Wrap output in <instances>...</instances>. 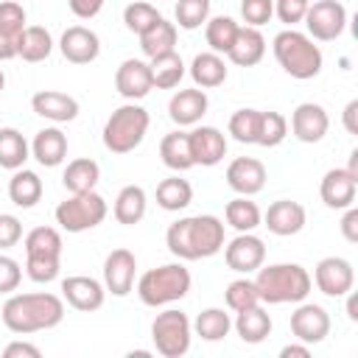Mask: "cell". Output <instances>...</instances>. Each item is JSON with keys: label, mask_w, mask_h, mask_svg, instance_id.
<instances>
[{"label": "cell", "mask_w": 358, "mask_h": 358, "mask_svg": "<svg viewBox=\"0 0 358 358\" xmlns=\"http://www.w3.org/2000/svg\"><path fill=\"white\" fill-rule=\"evenodd\" d=\"M137 257L129 249H112L103 260V288L112 296H126L134 288Z\"/></svg>", "instance_id": "obj_13"}, {"label": "cell", "mask_w": 358, "mask_h": 358, "mask_svg": "<svg viewBox=\"0 0 358 358\" xmlns=\"http://www.w3.org/2000/svg\"><path fill=\"white\" fill-rule=\"evenodd\" d=\"M3 324L17 333V336H28V333H39V330H50L56 324H62L64 319V299L50 294V291H31V294H11L3 302L0 310Z\"/></svg>", "instance_id": "obj_1"}, {"label": "cell", "mask_w": 358, "mask_h": 358, "mask_svg": "<svg viewBox=\"0 0 358 358\" xmlns=\"http://www.w3.org/2000/svg\"><path fill=\"white\" fill-rule=\"evenodd\" d=\"M187 140H190L193 165L213 168L227 157V137L215 126H196L193 131H187Z\"/></svg>", "instance_id": "obj_17"}, {"label": "cell", "mask_w": 358, "mask_h": 358, "mask_svg": "<svg viewBox=\"0 0 358 358\" xmlns=\"http://www.w3.org/2000/svg\"><path fill=\"white\" fill-rule=\"evenodd\" d=\"M341 235L350 241V243H358V210L355 204H350L344 210V218H341Z\"/></svg>", "instance_id": "obj_54"}, {"label": "cell", "mask_w": 358, "mask_h": 358, "mask_svg": "<svg viewBox=\"0 0 358 358\" xmlns=\"http://www.w3.org/2000/svg\"><path fill=\"white\" fill-rule=\"evenodd\" d=\"M14 56H17V42L0 34V62H8V59H14Z\"/></svg>", "instance_id": "obj_57"}, {"label": "cell", "mask_w": 358, "mask_h": 358, "mask_svg": "<svg viewBox=\"0 0 358 358\" xmlns=\"http://www.w3.org/2000/svg\"><path fill=\"white\" fill-rule=\"evenodd\" d=\"M227 56L238 67H255L266 56V36L260 34V28L241 25L238 28V36H235V42H232V48H229Z\"/></svg>", "instance_id": "obj_24"}, {"label": "cell", "mask_w": 358, "mask_h": 358, "mask_svg": "<svg viewBox=\"0 0 358 358\" xmlns=\"http://www.w3.org/2000/svg\"><path fill=\"white\" fill-rule=\"evenodd\" d=\"M159 157L162 162L182 173V171H190L193 168V154H190V140H187V131H171L159 140Z\"/></svg>", "instance_id": "obj_33"}, {"label": "cell", "mask_w": 358, "mask_h": 358, "mask_svg": "<svg viewBox=\"0 0 358 358\" xmlns=\"http://www.w3.org/2000/svg\"><path fill=\"white\" fill-rule=\"evenodd\" d=\"M31 154H34V159H36L39 165H45V168L62 165L64 157H67V134H64L62 129H56V126L39 129L36 137H34V143H31Z\"/></svg>", "instance_id": "obj_25"}, {"label": "cell", "mask_w": 358, "mask_h": 358, "mask_svg": "<svg viewBox=\"0 0 358 358\" xmlns=\"http://www.w3.org/2000/svg\"><path fill=\"white\" fill-rule=\"evenodd\" d=\"M22 246L25 257H62V235L56 227H34Z\"/></svg>", "instance_id": "obj_38"}, {"label": "cell", "mask_w": 358, "mask_h": 358, "mask_svg": "<svg viewBox=\"0 0 358 358\" xmlns=\"http://www.w3.org/2000/svg\"><path fill=\"white\" fill-rule=\"evenodd\" d=\"M145 190L140 185H126L120 187V193L115 196V204H112V215L117 224H126V227H134L143 221L145 215Z\"/></svg>", "instance_id": "obj_28"}, {"label": "cell", "mask_w": 358, "mask_h": 358, "mask_svg": "<svg viewBox=\"0 0 358 358\" xmlns=\"http://www.w3.org/2000/svg\"><path fill=\"white\" fill-rule=\"evenodd\" d=\"M255 288L260 302L266 305H285V302L296 305L310 294L313 280L308 268H302L299 263H271L257 268Z\"/></svg>", "instance_id": "obj_3"}, {"label": "cell", "mask_w": 358, "mask_h": 358, "mask_svg": "<svg viewBox=\"0 0 358 358\" xmlns=\"http://www.w3.org/2000/svg\"><path fill=\"white\" fill-rule=\"evenodd\" d=\"M165 243L179 260H201L213 257L224 249V221L215 215H187L168 227Z\"/></svg>", "instance_id": "obj_2"}, {"label": "cell", "mask_w": 358, "mask_h": 358, "mask_svg": "<svg viewBox=\"0 0 358 358\" xmlns=\"http://www.w3.org/2000/svg\"><path fill=\"white\" fill-rule=\"evenodd\" d=\"M20 238H22V224H20V218L11 215V213H0V252L17 246Z\"/></svg>", "instance_id": "obj_51"}, {"label": "cell", "mask_w": 358, "mask_h": 358, "mask_svg": "<svg viewBox=\"0 0 358 358\" xmlns=\"http://www.w3.org/2000/svg\"><path fill=\"white\" fill-rule=\"evenodd\" d=\"M115 90H117L126 101H140V98H145V95L154 90L148 62H143V59H126V62H120V67L115 70Z\"/></svg>", "instance_id": "obj_20"}, {"label": "cell", "mask_w": 358, "mask_h": 358, "mask_svg": "<svg viewBox=\"0 0 358 358\" xmlns=\"http://www.w3.org/2000/svg\"><path fill=\"white\" fill-rule=\"evenodd\" d=\"M310 280L324 296H347L355 285V268L347 257H322Z\"/></svg>", "instance_id": "obj_10"}, {"label": "cell", "mask_w": 358, "mask_h": 358, "mask_svg": "<svg viewBox=\"0 0 358 358\" xmlns=\"http://www.w3.org/2000/svg\"><path fill=\"white\" fill-rule=\"evenodd\" d=\"M232 327H235V333L241 336V341H246V344H260V341H266L268 333H271V316H268V310L257 302V305H252V308H246V310H238Z\"/></svg>", "instance_id": "obj_27"}, {"label": "cell", "mask_w": 358, "mask_h": 358, "mask_svg": "<svg viewBox=\"0 0 358 358\" xmlns=\"http://www.w3.org/2000/svg\"><path fill=\"white\" fill-rule=\"evenodd\" d=\"M302 22L313 42H333L347 28V8L338 0H316L308 6Z\"/></svg>", "instance_id": "obj_9"}, {"label": "cell", "mask_w": 358, "mask_h": 358, "mask_svg": "<svg viewBox=\"0 0 358 358\" xmlns=\"http://www.w3.org/2000/svg\"><path fill=\"white\" fill-rule=\"evenodd\" d=\"M238 28H241V25H238L232 17H227V14L210 17V20L204 22V39H207L210 50L227 56L229 48H232V42H235V36H238Z\"/></svg>", "instance_id": "obj_39"}, {"label": "cell", "mask_w": 358, "mask_h": 358, "mask_svg": "<svg viewBox=\"0 0 358 358\" xmlns=\"http://www.w3.org/2000/svg\"><path fill=\"white\" fill-rule=\"evenodd\" d=\"M257 129H260V109H238L229 117V134L232 140L243 145H257Z\"/></svg>", "instance_id": "obj_41"}, {"label": "cell", "mask_w": 358, "mask_h": 358, "mask_svg": "<svg viewBox=\"0 0 358 358\" xmlns=\"http://www.w3.org/2000/svg\"><path fill=\"white\" fill-rule=\"evenodd\" d=\"M162 20V14L151 6V3H143V0H137V3H129L126 8H123V22H126V28L131 31V34H145L154 22H159Z\"/></svg>", "instance_id": "obj_44"}, {"label": "cell", "mask_w": 358, "mask_h": 358, "mask_svg": "<svg viewBox=\"0 0 358 358\" xmlns=\"http://www.w3.org/2000/svg\"><path fill=\"white\" fill-rule=\"evenodd\" d=\"M103 3H106V0H67L70 11H73L78 20H92V17H98V11L103 8Z\"/></svg>", "instance_id": "obj_52"}, {"label": "cell", "mask_w": 358, "mask_h": 358, "mask_svg": "<svg viewBox=\"0 0 358 358\" xmlns=\"http://www.w3.org/2000/svg\"><path fill=\"white\" fill-rule=\"evenodd\" d=\"M176 22L185 31H196L210 20V0H176Z\"/></svg>", "instance_id": "obj_42"}, {"label": "cell", "mask_w": 358, "mask_h": 358, "mask_svg": "<svg viewBox=\"0 0 358 358\" xmlns=\"http://www.w3.org/2000/svg\"><path fill=\"white\" fill-rule=\"evenodd\" d=\"M62 299L81 310V313H92L103 305L106 299V288L103 282H98L95 277H84V274H73V277H64L62 280Z\"/></svg>", "instance_id": "obj_14"}, {"label": "cell", "mask_w": 358, "mask_h": 358, "mask_svg": "<svg viewBox=\"0 0 358 358\" xmlns=\"http://www.w3.org/2000/svg\"><path fill=\"white\" fill-rule=\"evenodd\" d=\"M101 179V168L95 159L90 157H78V159H70L64 173H62V185L67 193H87V190H95Z\"/></svg>", "instance_id": "obj_30"}, {"label": "cell", "mask_w": 358, "mask_h": 358, "mask_svg": "<svg viewBox=\"0 0 358 358\" xmlns=\"http://www.w3.org/2000/svg\"><path fill=\"white\" fill-rule=\"evenodd\" d=\"M308 6H310V0H274V14H277L280 22L294 28V25H299L305 20Z\"/></svg>", "instance_id": "obj_49"}, {"label": "cell", "mask_w": 358, "mask_h": 358, "mask_svg": "<svg viewBox=\"0 0 358 358\" xmlns=\"http://www.w3.org/2000/svg\"><path fill=\"white\" fill-rule=\"evenodd\" d=\"M271 50H274L277 64L296 81H308L322 73V64H324L322 48L308 34H302L296 28L280 31L271 42Z\"/></svg>", "instance_id": "obj_4"}, {"label": "cell", "mask_w": 358, "mask_h": 358, "mask_svg": "<svg viewBox=\"0 0 358 358\" xmlns=\"http://www.w3.org/2000/svg\"><path fill=\"white\" fill-rule=\"evenodd\" d=\"M190 291V271L182 263H165L157 268H148L137 280V296L148 308H165L171 302H179Z\"/></svg>", "instance_id": "obj_5"}, {"label": "cell", "mask_w": 358, "mask_h": 358, "mask_svg": "<svg viewBox=\"0 0 358 358\" xmlns=\"http://www.w3.org/2000/svg\"><path fill=\"white\" fill-rule=\"evenodd\" d=\"M39 355H42V350L28 341H11L3 350V358H39Z\"/></svg>", "instance_id": "obj_53"}, {"label": "cell", "mask_w": 358, "mask_h": 358, "mask_svg": "<svg viewBox=\"0 0 358 358\" xmlns=\"http://www.w3.org/2000/svg\"><path fill=\"white\" fill-rule=\"evenodd\" d=\"M140 50H143L148 59L176 50V25L168 22L165 17H162L159 22H154L145 34H140Z\"/></svg>", "instance_id": "obj_34"}, {"label": "cell", "mask_w": 358, "mask_h": 358, "mask_svg": "<svg viewBox=\"0 0 358 358\" xmlns=\"http://www.w3.org/2000/svg\"><path fill=\"white\" fill-rule=\"evenodd\" d=\"M20 280H22V268L14 257L3 255L0 252V294H11L20 288Z\"/></svg>", "instance_id": "obj_50"}, {"label": "cell", "mask_w": 358, "mask_h": 358, "mask_svg": "<svg viewBox=\"0 0 358 358\" xmlns=\"http://www.w3.org/2000/svg\"><path fill=\"white\" fill-rule=\"evenodd\" d=\"M291 333L302 344H319L330 333V313L316 302H296V310L291 313Z\"/></svg>", "instance_id": "obj_11"}, {"label": "cell", "mask_w": 358, "mask_h": 358, "mask_svg": "<svg viewBox=\"0 0 358 358\" xmlns=\"http://www.w3.org/2000/svg\"><path fill=\"white\" fill-rule=\"evenodd\" d=\"M148 123H151V117L140 103L129 101V103L117 106L103 123V145H106V151H112V154L134 151L143 143V137L148 131Z\"/></svg>", "instance_id": "obj_6"}, {"label": "cell", "mask_w": 358, "mask_h": 358, "mask_svg": "<svg viewBox=\"0 0 358 358\" xmlns=\"http://www.w3.org/2000/svg\"><path fill=\"white\" fill-rule=\"evenodd\" d=\"M288 137V120L280 112H260V129H257V145L274 148Z\"/></svg>", "instance_id": "obj_43"}, {"label": "cell", "mask_w": 358, "mask_h": 358, "mask_svg": "<svg viewBox=\"0 0 358 358\" xmlns=\"http://www.w3.org/2000/svg\"><path fill=\"white\" fill-rule=\"evenodd\" d=\"M31 109L50 123H70L78 117V101L59 90H39L31 98Z\"/></svg>", "instance_id": "obj_22"}, {"label": "cell", "mask_w": 358, "mask_h": 358, "mask_svg": "<svg viewBox=\"0 0 358 358\" xmlns=\"http://www.w3.org/2000/svg\"><path fill=\"white\" fill-rule=\"evenodd\" d=\"M227 185L238 196H255L266 187V165L255 157H238L227 165Z\"/></svg>", "instance_id": "obj_21"}, {"label": "cell", "mask_w": 358, "mask_h": 358, "mask_svg": "<svg viewBox=\"0 0 358 358\" xmlns=\"http://www.w3.org/2000/svg\"><path fill=\"white\" fill-rule=\"evenodd\" d=\"M3 87H6V76H3V70H0V92H3Z\"/></svg>", "instance_id": "obj_59"}, {"label": "cell", "mask_w": 358, "mask_h": 358, "mask_svg": "<svg viewBox=\"0 0 358 358\" xmlns=\"http://www.w3.org/2000/svg\"><path fill=\"white\" fill-rule=\"evenodd\" d=\"M227 62L221 53H213V50H204V53H196L193 62H190V78L199 90H213V87H221L227 81Z\"/></svg>", "instance_id": "obj_26"}, {"label": "cell", "mask_w": 358, "mask_h": 358, "mask_svg": "<svg viewBox=\"0 0 358 358\" xmlns=\"http://www.w3.org/2000/svg\"><path fill=\"white\" fill-rule=\"evenodd\" d=\"M224 218H227V224H229L232 229H238V232H252V229L260 227L263 213H260V207H257L249 196H235L232 201H227Z\"/></svg>", "instance_id": "obj_36"}, {"label": "cell", "mask_w": 358, "mask_h": 358, "mask_svg": "<svg viewBox=\"0 0 358 358\" xmlns=\"http://www.w3.org/2000/svg\"><path fill=\"white\" fill-rule=\"evenodd\" d=\"M207 92L193 87V90H179L171 95L168 101V117L176 123V126H196L204 115H207Z\"/></svg>", "instance_id": "obj_23"}, {"label": "cell", "mask_w": 358, "mask_h": 358, "mask_svg": "<svg viewBox=\"0 0 358 358\" xmlns=\"http://www.w3.org/2000/svg\"><path fill=\"white\" fill-rule=\"evenodd\" d=\"M25 22H28V17H25V8H22L20 3H14V0H0V34H3V36H8V39L17 42V36H20L22 28H25Z\"/></svg>", "instance_id": "obj_46"}, {"label": "cell", "mask_w": 358, "mask_h": 358, "mask_svg": "<svg viewBox=\"0 0 358 358\" xmlns=\"http://www.w3.org/2000/svg\"><path fill=\"white\" fill-rule=\"evenodd\" d=\"M8 199L22 207V210H31L36 207V201L42 199V179L36 171H28V168H17L14 176L8 179Z\"/></svg>", "instance_id": "obj_31"}, {"label": "cell", "mask_w": 358, "mask_h": 358, "mask_svg": "<svg viewBox=\"0 0 358 358\" xmlns=\"http://www.w3.org/2000/svg\"><path fill=\"white\" fill-rule=\"evenodd\" d=\"M193 201V187L187 179H182L179 173L176 176H168L157 185V204L168 213H179L185 210L187 204Z\"/></svg>", "instance_id": "obj_35"}, {"label": "cell", "mask_w": 358, "mask_h": 358, "mask_svg": "<svg viewBox=\"0 0 358 358\" xmlns=\"http://www.w3.org/2000/svg\"><path fill=\"white\" fill-rule=\"evenodd\" d=\"M148 70H151V84L157 90H173L185 78V62H182V56L176 50L154 56L148 62Z\"/></svg>", "instance_id": "obj_32"}, {"label": "cell", "mask_w": 358, "mask_h": 358, "mask_svg": "<svg viewBox=\"0 0 358 358\" xmlns=\"http://www.w3.org/2000/svg\"><path fill=\"white\" fill-rule=\"evenodd\" d=\"M350 299H347V316L352 319V322H358V299H355V294H347Z\"/></svg>", "instance_id": "obj_58"}, {"label": "cell", "mask_w": 358, "mask_h": 358, "mask_svg": "<svg viewBox=\"0 0 358 358\" xmlns=\"http://www.w3.org/2000/svg\"><path fill=\"white\" fill-rule=\"evenodd\" d=\"M50 50H53V36L42 25H25L22 34L17 36V56L22 62H31V64L45 62Z\"/></svg>", "instance_id": "obj_29"}, {"label": "cell", "mask_w": 358, "mask_h": 358, "mask_svg": "<svg viewBox=\"0 0 358 358\" xmlns=\"http://www.w3.org/2000/svg\"><path fill=\"white\" fill-rule=\"evenodd\" d=\"M305 207L299 201H291V199H280V201H271L268 210L263 213V227L271 232V235H280V238H288V235H296L302 227H305Z\"/></svg>", "instance_id": "obj_19"}, {"label": "cell", "mask_w": 358, "mask_h": 358, "mask_svg": "<svg viewBox=\"0 0 358 358\" xmlns=\"http://www.w3.org/2000/svg\"><path fill=\"white\" fill-rule=\"evenodd\" d=\"M355 190L358 176H352L347 168H330L319 185V196L330 210H347L350 204H355Z\"/></svg>", "instance_id": "obj_18"}, {"label": "cell", "mask_w": 358, "mask_h": 358, "mask_svg": "<svg viewBox=\"0 0 358 358\" xmlns=\"http://www.w3.org/2000/svg\"><path fill=\"white\" fill-rule=\"evenodd\" d=\"M193 338V324L185 310L168 308L154 316L151 322V341L162 358H182L190 350Z\"/></svg>", "instance_id": "obj_7"}, {"label": "cell", "mask_w": 358, "mask_h": 358, "mask_svg": "<svg viewBox=\"0 0 358 358\" xmlns=\"http://www.w3.org/2000/svg\"><path fill=\"white\" fill-rule=\"evenodd\" d=\"M327 129H330V117L322 103L305 101L291 112V134L299 143H319L324 140Z\"/></svg>", "instance_id": "obj_16"}, {"label": "cell", "mask_w": 358, "mask_h": 358, "mask_svg": "<svg viewBox=\"0 0 358 358\" xmlns=\"http://www.w3.org/2000/svg\"><path fill=\"white\" fill-rule=\"evenodd\" d=\"M224 260L238 274H252L266 260V243L252 232H238L229 243H224Z\"/></svg>", "instance_id": "obj_12"}, {"label": "cell", "mask_w": 358, "mask_h": 358, "mask_svg": "<svg viewBox=\"0 0 358 358\" xmlns=\"http://www.w3.org/2000/svg\"><path fill=\"white\" fill-rule=\"evenodd\" d=\"M59 50L70 64H90L101 53V39L87 25H70L59 39Z\"/></svg>", "instance_id": "obj_15"}, {"label": "cell", "mask_w": 358, "mask_h": 358, "mask_svg": "<svg viewBox=\"0 0 358 358\" xmlns=\"http://www.w3.org/2000/svg\"><path fill=\"white\" fill-rule=\"evenodd\" d=\"M28 157H31V145H28V140H25L17 129H11V126L0 129V168H6V171H17V168L25 165Z\"/></svg>", "instance_id": "obj_37"}, {"label": "cell", "mask_w": 358, "mask_h": 358, "mask_svg": "<svg viewBox=\"0 0 358 358\" xmlns=\"http://www.w3.org/2000/svg\"><path fill=\"white\" fill-rule=\"evenodd\" d=\"M62 257H25V274L34 282H53L59 277Z\"/></svg>", "instance_id": "obj_47"}, {"label": "cell", "mask_w": 358, "mask_h": 358, "mask_svg": "<svg viewBox=\"0 0 358 358\" xmlns=\"http://www.w3.org/2000/svg\"><path fill=\"white\" fill-rule=\"evenodd\" d=\"M224 302H227V308L235 310V313H238V310H246V308H252V305H257L260 296H257L255 280H246V277L232 280V282L227 285V291H224Z\"/></svg>", "instance_id": "obj_45"}, {"label": "cell", "mask_w": 358, "mask_h": 358, "mask_svg": "<svg viewBox=\"0 0 358 358\" xmlns=\"http://www.w3.org/2000/svg\"><path fill=\"white\" fill-rule=\"evenodd\" d=\"M241 17L246 25L260 28L274 17V0H241Z\"/></svg>", "instance_id": "obj_48"}, {"label": "cell", "mask_w": 358, "mask_h": 358, "mask_svg": "<svg viewBox=\"0 0 358 358\" xmlns=\"http://www.w3.org/2000/svg\"><path fill=\"white\" fill-rule=\"evenodd\" d=\"M106 213H109V207L101 193H95V190L70 193V199H64L56 207V224L67 232H87V229L98 227L106 218Z\"/></svg>", "instance_id": "obj_8"}, {"label": "cell", "mask_w": 358, "mask_h": 358, "mask_svg": "<svg viewBox=\"0 0 358 358\" xmlns=\"http://www.w3.org/2000/svg\"><path fill=\"white\" fill-rule=\"evenodd\" d=\"M355 115H358V101H350V103L344 106V129H347L350 134L358 131V126H355Z\"/></svg>", "instance_id": "obj_56"}, {"label": "cell", "mask_w": 358, "mask_h": 358, "mask_svg": "<svg viewBox=\"0 0 358 358\" xmlns=\"http://www.w3.org/2000/svg\"><path fill=\"white\" fill-rule=\"evenodd\" d=\"M280 358H310V344H288L280 350Z\"/></svg>", "instance_id": "obj_55"}, {"label": "cell", "mask_w": 358, "mask_h": 358, "mask_svg": "<svg viewBox=\"0 0 358 358\" xmlns=\"http://www.w3.org/2000/svg\"><path fill=\"white\" fill-rule=\"evenodd\" d=\"M193 330H196V336L204 338V341H221V338H227V333L232 330V319H229V313H227L224 308H204V310L196 316Z\"/></svg>", "instance_id": "obj_40"}]
</instances>
